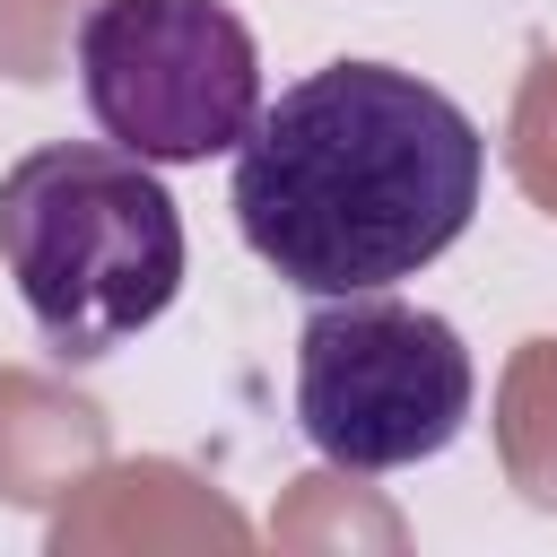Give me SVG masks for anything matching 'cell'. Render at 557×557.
I'll return each instance as SVG.
<instances>
[{"mask_svg":"<svg viewBox=\"0 0 557 557\" xmlns=\"http://www.w3.org/2000/svg\"><path fill=\"white\" fill-rule=\"evenodd\" d=\"M487 191L479 122L392 61H331L235 139V226L305 296L418 278L461 244Z\"/></svg>","mask_w":557,"mask_h":557,"instance_id":"obj_1","label":"cell"},{"mask_svg":"<svg viewBox=\"0 0 557 557\" xmlns=\"http://www.w3.org/2000/svg\"><path fill=\"white\" fill-rule=\"evenodd\" d=\"M0 261L44 348L87 366L174 305L183 209L122 139H44L0 174Z\"/></svg>","mask_w":557,"mask_h":557,"instance_id":"obj_2","label":"cell"},{"mask_svg":"<svg viewBox=\"0 0 557 557\" xmlns=\"http://www.w3.org/2000/svg\"><path fill=\"white\" fill-rule=\"evenodd\" d=\"M470 348L444 313L383 287L322 296L296 331V426L331 470L383 479L435 461L470 426Z\"/></svg>","mask_w":557,"mask_h":557,"instance_id":"obj_3","label":"cell"},{"mask_svg":"<svg viewBox=\"0 0 557 557\" xmlns=\"http://www.w3.org/2000/svg\"><path fill=\"white\" fill-rule=\"evenodd\" d=\"M78 87L131 157L200 165L252 131L261 52L226 0H96L78 17Z\"/></svg>","mask_w":557,"mask_h":557,"instance_id":"obj_4","label":"cell"}]
</instances>
